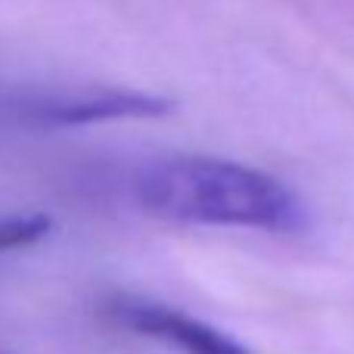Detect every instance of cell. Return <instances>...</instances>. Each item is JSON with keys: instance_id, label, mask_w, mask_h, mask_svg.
<instances>
[{"instance_id": "obj_1", "label": "cell", "mask_w": 354, "mask_h": 354, "mask_svg": "<svg viewBox=\"0 0 354 354\" xmlns=\"http://www.w3.org/2000/svg\"><path fill=\"white\" fill-rule=\"evenodd\" d=\"M134 199L162 221L299 233L308 208L274 174L214 156H168L134 177Z\"/></svg>"}, {"instance_id": "obj_2", "label": "cell", "mask_w": 354, "mask_h": 354, "mask_svg": "<svg viewBox=\"0 0 354 354\" xmlns=\"http://www.w3.org/2000/svg\"><path fill=\"white\" fill-rule=\"evenodd\" d=\"M177 103L165 93L137 91V87H44L16 91L0 97V118L28 124V128H84L128 118H165Z\"/></svg>"}, {"instance_id": "obj_3", "label": "cell", "mask_w": 354, "mask_h": 354, "mask_svg": "<svg viewBox=\"0 0 354 354\" xmlns=\"http://www.w3.org/2000/svg\"><path fill=\"white\" fill-rule=\"evenodd\" d=\"M109 311L131 333L153 339L165 348H174L177 354H255L230 333L218 330V326L205 324L180 308L162 305V301L115 299Z\"/></svg>"}, {"instance_id": "obj_4", "label": "cell", "mask_w": 354, "mask_h": 354, "mask_svg": "<svg viewBox=\"0 0 354 354\" xmlns=\"http://www.w3.org/2000/svg\"><path fill=\"white\" fill-rule=\"evenodd\" d=\"M53 233V218L44 212H19L0 218V255L37 245Z\"/></svg>"}]
</instances>
